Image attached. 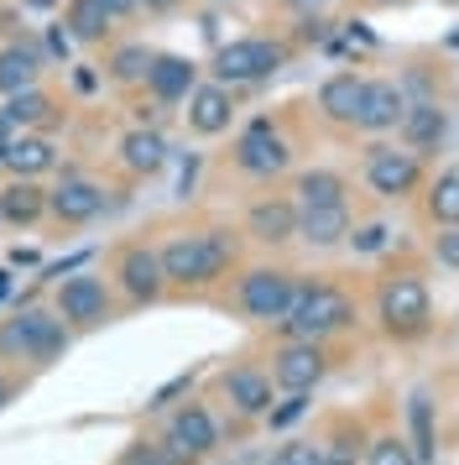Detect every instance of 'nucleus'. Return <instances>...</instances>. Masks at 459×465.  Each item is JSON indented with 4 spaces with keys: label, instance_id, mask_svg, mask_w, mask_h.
<instances>
[{
    "label": "nucleus",
    "instance_id": "nucleus-1",
    "mask_svg": "<svg viewBox=\"0 0 459 465\" xmlns=\"http://www.w3.org/2000/svg\"><path fill=\"white\" fill-rule=\"evenodd\" d=\"M157 256H162L167 282H178V288H204V282H220V277H225V267L235 262V241H230L225 231L172 235Z\"/></svg>",
    "mask_w": 459,
    "mask_h": 465
},
{
    "label": "nucleus",
    "instance_id": "nucleus-2",
    "mask_svg": "<svg viewBox=\"0 0 459 465\" xmlns=\"http://www.w3.org/2000/svg\"><path fill=\"white\" fill-rule=\"evenodd\" d=\"M350 324H355V303L339 288H329V282H303L292 293L288 319H282V330L292 340H324V335L350 330Z\"/></svg>",
    "mask_w": 459,
    "mask_h": 465
},
{
    "label": "nucleus",
    "instance_id": "nucleus-3",
    "mask_svg": "<svg viewBox=\"0 0 459 465\" xmlns=\"http://www.w3.org/2000/svg\"><path fill=\"white\" fill-rule=\"evenodd\" d=\"M288 43H271V37H235V43L214 47V79L220 84H261L271 74L288 68Z\"/></svg>",
    "mask_w": 459,
    "mask_h": 465
},
{
    "label": "nucleus",
    "instance_id": "nucleus-4",
    "mask_svg": "<svg viewBox=\"0 0 459 465\" xmlns=\"http://www.w3.org/2000/svg\"><path fill=\"white\" fill-rule=\"evenodd\" d=\"M63 351H68V324L58 314H47V309H26V314L0 324V356H21V361L47 366Z\"/></svg>",
    "mask_w": 459,
    "mask_h": 465
},
{
    "label": "nucleus",
    "instance_id": "nucleus-5",
    "mask_svg": "<svg viewBox=\"0 0 459 465\" xmlns=\"http://www.w3.org/2000/svg\"><path fill=\"white\" fill-rule=\"evenodd\" d=\"M381 319L392 335H423L428 319H434V298H428V282L413 272H396L381 282Z\"/></svg>",
    "mask_w": 459,
    "mask_h": 465
},
{
    "label": "nucleus",
    "instance_id": "nucleus-6",
    "mask_svg": "<svg viewBox=\"0 0 459 465\" xmlns=\"http://www.w3.org/2000/svg\"><path fill=\"white\" fill-rule=\"evenodd\" d=\"M292 293H298V282H292V272H282V267H250V272L240 277V288H235L240 309H246L250 319H261V324H282L288 309H292Z\"/></svg>",
    "mask_w": 459,
    "mask_h": 465
},
{
    "label": "nucleus",
    "instance_id": "nucleus-7",
    "mask_svg": "<svg viewBox=\"0 0 459 465\" xmlns=\"http://www.w3.org/2000/svg\"><path fill=\"white\" fill-rule=\"evenodd\" d=\"M366 183H371V193H381V199H407V193H417V183H423V157L417 152H396V147H376L371 157H366Z\"/></svg>",
    "mask_w": 459,
    "mask_h": 465
},
{
    "label": "nucleus",
    "instance_id": "nucleus-8",
    "mask_svg": "<svg viewBox=\"0 0 459 465\" xmlns=\"http://www.w3.org/2000/svg\"><path fill=\"white\" fill-rule=\"evenodd\" d=\"M288 142H282V131L271 126L267 115L261 121H250L246 131H240V142H235V168L250 173V178H271V173L288 168Z\"/></svg>",
    "mask_w": 459,
    "mask_h": 465
},
{
    "label": "nucleus",
    "instance_id": "nucleus-9",
    "mask_svg": "<svg viewBox=\"0 0 459 465\" xmlns=\"http://www.w3.org/2000/svg\"><path fill=\"white\" fill-rule=\"evenodd\" d=\"M324 371H329V356H324L318 340H292V345H282V351L271 356V381L288 387V392H308V387H318Z\"/></svg>",
    "mask_w": 459,
    "mask_h": 465
},
{
    "label": "nucleus",
    "instance_id": "nucleus-10",
    "mask_svg": "<svg viewBox=\"0 0 459 465\" xmlns=\"http://www.w3.org/2000/svg\"><path fill=\"white\" fill-rule=\"evenodd\" d=\"M58 319L63 324H79V330L110 319V293H104L100 277L79 272V277H68V282H58Z\"/></svg>",
    "mask_w": 459,
    "mask_h": 465
},
{
    "label": "nucleus",
    "instance_id": "nucleus-11",
    "mask_svg": "<svg viewBox=\"0 0 459 465\" xmlns=\"http://www.w3.org/2000/svg\"><path fill=\"white\" fill-rule=\"evenodd\" d=\"M220 444V429H214V419H209V408H199V402H188L183 413H172V423H167V450H172V460H199V455H209Z\"/></svg>",
    "mask_w": 459,
    "mask_h": 465
},
{
    "label": "nucleus",
    "instance_id": "nucleus-12",
    "mask_svg": "<svg viewBox=\"0 0 459 465\" xmlns=\"http://www.w3.org/2000/svg\"><path fill=\"white\" fill-rule=\"evenodd\" d=\"M115 277H121V288H125V298H131V303H157V298H162V288H167L162 256L151 252V246H125Z\"/></svg>",
    "mask_w": 459,
    "mask_h": 465
},
{
    "label": "nucleus",
    "instance_id": "nucleus-13",
    "mask_svg": "<svg viewBox=\"0 0 459 465\" xmlns=\"http://www.w3.org/2000/svg\"><path fill=\"white\" fill-rule=\"evenodd\" d=\"M230 121H235V94H230V84H220V79L193 84V94H188V131L220 136V131H230Z\"/></svg>",
    "mask_w": 459,
    "mask_h": 465
},
{
    "label": "nucleus",
    "instance_id": "nucleus-14",
    "mask_svg": "<svg viewBox=\"0 0 459 465\" xmlns=\"http://www.w3.org/2000/svg\"><path fill=\"white\" fill-rule=\"evenodd\" d=\"M193 84H199V64H193V58H183V53H157V58H151L146 89H151L157 105H178V100H188Z\"/></svg>",
    "mask_w": 459,
    "mask_h": 465
},
{
    "label": "nucleus",
    "instance_id": "nucleus-15",
    "mask_svg": "<svg viewBox=\"0 0 459 465\" xmlns=\"http://www.w3.org/2000/svg\"><path fill=\"white\" fill-rule=\"evenodd\" d=\"M366 84H371V79H360V74H329V79L318 84V110H324V121H334V126H360Z\"/></svg>",
    "mask_w": 459,
    "mask_h": 465
},
{
    "label": "nucleus",
    "instance_id": "nucleus-16",
    "mask_svg": "<svg viewBox=\"0 0 459 465\" xmlns=\"http://www.w3.org/2000/svg\"><path fill=\"white\" fill-rule=\"evenodd\" d=\"M407 89L396 84V79H371L366 84V110H360V131H396L402 126V115H407Z\"/></svg>",
    "mask_w": 459,
    "mask_h": 465
},
{
    "label": "nucleus",
    "instance_id": "nucleus-17",
    "mask_svg": "<svg viewBox=\"0 0 459 465\" xmlns=\"http://www.w3.org/2000/svg\"><path fill=\"white\" fill-rule=\"evenodd\" d=\"M104 210V189L89 178H63L58 189L47 193V214H58L63 225H83Z\"/></svg>",
    "mask_w": 459,
    "mask_h": 465
},
{
    "label": "nucleus",
    "instance_id": "nucleus-18",
    "mask_svg": "<svg viewBox=\"0 0 459 465\" xmlns=\"http://www.w3.org/2000/svg\"><path fill=\"white\" fill-rule=\"evenodd\" d=\"M246 231L261 246H288L292 235H298V204L292 199H261V204H250Z\"/></svg>",
    "mask_w": 459,
    "mask_h": 465
},
{
    "label": "nucleus",
    "instance_id": "nucleus-19",
    "mask_svg": "<svg viewBox=\"0 0 459 465\" xmlns=\"http://www.w3.org/2000/svg\"><path fill=\"white\" fill-rule=\"evenodd\" d=\"M402 147L407 152H434L438 142H444V131H449V115L438 110V100H417V105H407V115H402Z\"/></svg>",
    "mask_w": 459,
    "mask_h": 465
},
{
    "label": "nucleus",
    "instance_id": "nucleus-20",
    "mask_svg": "<svg viewBox=\"0 0 459 465\" xmlns=\"http://www.w3.org/2000/svg\"><path fill=\"white\" fill-rule=\"evenodd\" d=\"M225 398L235 402V413L261 419V413H271V377L256 366H235V371H225Z\"/></svg>",
    "mask_w": 459,
    "mask_h": 465
},
{
    "label": "nucleus",
    "instance_id": "nucleus-21",
    "mask_svg": "<svg viewBox=\"0 0 459 465\" xmlns=\"http://www.w3.org/2000/svg\"><path fill=\"white\" fill-rule=\"evenodd\" d=\"M37 74H42L37 43L0 47V94H5V100H11V94H21V89H37Z\"/></svg>",
    "mask_w": 459,
    "mask_h": 465
},
{
    "label": "nucleus",
    "instance_id": "nucleus-22",
    "mask_svg": "<svg viewBox=\"0 0 459 465\" xmlns=\"http://www.w3.org/2000/svg\"><path fill=\"white\" fill-rule=\"evenodd\" d=\"M121 163L125 173H136V178H146V173H157L167 163V142L157 126H136L121 136Z\"/></svg>",
    "mask_w": 459,
    "mask_h": 465
},
{
    "label": "nucleus",
    "instance_id": "nucleus-23",
    "mask_svg": "<svg viewBox=\"0 0 459 465\" xmlns=\"http://www.w3.org/2000/svg\"><path fill=\"white\" fill-rule=\"evenodd\" d=\"M298 235L308 246H339L350 235V204H329V210H298Z\"/></svg>",
    "mask_w": 459,
    "mask_h": 465
},
{
    "label": "nucleus",
    "instance_id": "nucleus-24",
    "mask_svg": "<svg viewBox=\"0 0 459 465\" xmlns=\"http://www.w3.org/2000/svg\"><path fill=\"white\" fill-rule=\"evenodd\" d=\"M0 115H5L11 126H21V131H47V126H58V105H53V94H42V89H21V94H11Z\"/></svg>",
    "mask_w": 459,
    "mask_h": 465
},
{
    "label": "nucleus",
    "instance_id": "nucleus-25",
    "mask_svg": "<svg viewBox=\"0 0 459 465\" xmlns=\"http://www.w3.org/2000/svg\"><path fill=\"white\" fill-rule=\"evenodd\" d=\"M42 214H47V193H42L32 178H16V183L0 189V220H11V225H37Z\"/></svg>",
    "mask_w": 459,
    "mask_h": 465
},
{
    "label": "nucleus",
    "instance_id": "nucleus-26",
    "mask_svg": "<svg viewBox=\"0 0 459 465\" xmlns=\"http://www.w3.org/2000/svg\"><path fill=\"white\" fill-rule=\"evenodd\" d=\"M292 193H298V199H292L298 210H329V204H345V178L329 173V168H313L292 183Z\"/></svg>",
    "mask_w": 459,
    "mask_h": 465
},
{
    "label": "nucleus",
    "instance_id": "nucleus-27",
    "mask_svg": "<svg viewBox=\"0 0 459 465\" xmlns=\"http://www.w3.org/2000/svg\"><path fill=\"white\" fill-rule=\"evenodd\" d=\"M58 163V147L47 142V136H16L11 147H5V168L16 173V178H37Z\"/></svg>",
    "mask_w": 459,
    "mask_h": 465
},
{
    "label": "nucleus",
    "instance_id": "nucleus-28",
    "mask_svg": "<svg viewBox=\"0 0 459 465\" xmlns=\"http://www.w3.org/2000/svg\"><path fill=\"white\" fill-rule=\"evenodd\" d=\"M110 11H104L100 0H68V16H63V26H68V37H79V43H104L110 37Z\"/></svg>",
    "mask_w": 459,
    "mask_h": 465
},
{
    "label": "nucleus",
    "instance_id": "nucleus-29",
    "mask_svg": "<svg viewBox=\"0 0 459 465\" xmlns=\"http://www.w3.org/2000/svg\"><path fill=\"white\" fill-rule=\"evenodd\" d=\"M151 47L146 43H121L115 53H110V79L115 84H146V74H151Z\"/></svg>",
    "mask_w": 459,
    "mask_h": 465
},
{
    "label": "nucleus",
    "instance_id": "nucleus-30",
    "mask_svg": "<svg viewBox=\"0 0 459 465\" xmlns=\"http://www.w3.org/2000/svg\"><path fill=\"white\" fill-rule=\"evenodd\" d=\"M407 419H413V455H417V465H434L438 450H434V402H428V392H413Z\"/></svg>",
    "mask_w": 459,
    "mask_h": 465
},
{
    "label": "nucleus",
    "instance_id": "nucleus-31",
    "mask_svg": "<svg viewBox=\"0 0 459 465\" xmlns=\"http://www.w3.org/2000/svg\"><path fill=\"white\" fill-rule=\"evenodd\" d=\"M428 220L434 225H459V168L434 178V189H428Z\"/></svg>",
    "mask_w": 459,
    "mask_h": 465
},
{
    "label": "nucleus",
    "instance_id": "nucleus-32",
    "mask_svg": "<svg viewBox=\"0 0 459 465\" xmlns=\"http://www.w3.org/2000/svg\"><path fill=\"white\" fill-rule=\"evenodd\" d=\"M366 465H417L413 444L396 440V434H381V440H371V455H366Z\"/></svg>",
    "mask_w": 459,
    "mask_h": 465
},
{
    "label": "nucleus",
    "instance_id": "nucleus-33",
    "mask_svg": "<svg viewBox=\"0 0 459 465\" xmlns=\"http://www.w3.org/2000/svg\"><path fill=\"white\" fill-rule=\"evenodd\" d=\"M355 444H360V434L339 429L329 444H318V465H355Z\"/></svg>",
    "mask_w": 459,
    "mask_h": 465
},
{
    "label": "nucleus",
    "instance_id": "nucleus-34",
    "mask_svg": "<svg viewBox=\"0 0 459 465\" xmlns=\"http://www.w3.org/2000/svg\"><path fill=\"white\" fill-rule=\"evenodd\" d=\"M267 465H318V444L313 440H292V444H282Z\"/></svg>",
    "mask_w": 459,
    "mask_h": 465
},
{
    "label": "nucleus",
    "instance_id": "nucleus-35",
    "mask_svg": "<svg viewBox=\"0 0 459 465\" xmlns=\"http://www.w3.org/2000/svg\"><path fill=\"white\" fill-rule=\"evenodd\" d=\"M303 413H308V392H288V402L271 408L267 419H271V429H288V423H298Z\"/></svg>",
    "mask_w": 459,
    "mask_h": 465
},
{
    "label": "nucleus",
    "instance_id": "nucleus-36",
    "mask_svg": "<svg viewBox=\"0 0 459 465\" xmlns=\"http://www.w3.org/2000/svg\"><path fill=\"white\" fill-rule=\"evenodd\" d=\"M121 465H178V460H172V450H157V444H131Z\"/></svg>",
    "mask_w": 459,
    "mask_h": 465
},
{
    "label": "nucleus",
    "instance_id": "nucleus-37",
    "mask_svg": "<svg viewBox=\"0 0 459 465\" xmlns=\"http://www.w3.org/2000/svg\"><path fill=\"white\" fill-rule=\"evenodd\" d=\"M434 256L444 262V267H454V272H459V225H444V231H438Z\"/></svg>",
    "mask_w": 459,
    "mask_h": 465
},
{
    "label": "nucleus",
    "instance_id": "nucleus-38",
    "mask_svg": "<svg viewBox=\"0 0 459 465\" xmlns=\"http://www.w3.org/2000/svg\"><path fill=\"white\" fill-rule=\"evenodd\" d=\"M386 241H392V231H386V225H360V231L350 235V246H355V252H381Z\"/></svg>",
    "mask_w": 459,
    "mask_h": 465
},
{
    "label": "nucleus",
    "instance_id": "nucleus-39",
    "mask_svg": "<svg viewBox=\"0 0 459 465\" xmlns=\"http://www.w3.org/2000/svg\"><path fill=\"white\" fill-rule=\"evenodd\" d=\"M188 381H193V371H183V377H172V381L162 387V392H157V398L146 402V408H157V413H162V408H167L172 398H178V392H188Z\"/></svg>",
    "mask_w": 459,
    "mask_h": 465
},
{
    "label": "nucleus",
    "instance_id": "nucleus-40",
    "mask_svg": "<svg viewBox=\"0 0 459 465\" xmlns=\"http://www.w3.org/2000/svg\"><path fill=\"white\" fill-rule=\"evenodd\" d=\"M68 43H73V37H68L63 26H53V32H47V47H53V58H68Z\"/></svg>",
    "mask_w": 459,
    "mask_h": 465
},
{
    "label": "nucleus",
    "instance_id": "nucleus-41",
    "mask_svg": "<svg viewBox=\"0 0 459 465\" xmlns=\"http://www.w3.org/2000/svg\"><path fill=\"white\" fill-rule=\"evenodd\" d=\"M100 5L110 11V16H115V22H121V16H131V11H142L136 0H100Z\"/></svg>",
    "mask_w": 459,
    "mask_h": 465
},
{
    "label": "nucleus",
    "instance_id": "nucleus-42",
    "mask_svg": "<svg viewBox=\"0 0 459 465\" xmlns=\"http://www.w3.org/2000/svg\"><path fill=\"white\" fill-rule=\"evenodd\" d=\"M73 84H79L83 94H89V89L100 84V74H94V68H89V64H79V74H73Z\"/></svg>",
    "mask_w": 459,
    "mask_h": 465
},
{
    "label": "nucleus",
    "instance_id": "nucleus-43",
    "mask_svg": "<svg viewBox=\"0 0 459 465\" xmlns=\"http://www.w3.org/2000/svg\"><path fill=\"white\" fill-rule=\"evenodd\" d=\"M11 142H16V126H11V121H5V115H0V152L11 147Z\"/></svg>",
    "mask_w": 459,
    "mask_h": 465
},
{
    "label": "nucleus",
    "instance_id": "nucleus-44",
    "mask_svg": "<svg viewBox=\"0 0 459 465\" xmlns=\"http://www.w3.org/2000/svg\"><path fill=\"white\" fill-rule=\"evenodd\" d=\"M136 5H142V11H172L178 0H136Z\"/></svg>",
    "mask_w": 459,
    "mask_h": 465
},
{
    "label": "nucleus",
    "instance_id": "nucleus-45",
    "mask_svg": "<svg viewBox=\"0 0 459 465\" xmlns=\"http://www.w3.org/2000/svg\"><path fill=\"white\" fill-rule=\"evenodd\" d=\"M5 402H11V381L0 377V408H5Z\"/></svg>",
    "mask_w": 459,
    "mask_h": 465
},
{
    "label": "nucleus",
    "instance_id": "nucleus-46",
    "mask_svg": "<svg viewBox=\"0 0 459 465\" xmlns=\"http://www.w3.org/2000/svg\"><path fill=\"white\" fill-rule=\"evenodd\" d=\"M298 5H329V0H298Z\"/></svg>",
    "mask_w": 459,
    "mask_h": 465
},
{
    "label": "nucleus",
    "instance_id": "nucleus-47",
    "mask_svg": "<svg viewBox=\"0 0 459 465\" xmlns=\"http://www.w3.org/2000/svg\"><path fill=\"white\" fill-rule=\"evenodd\" d=\"M204 5H230V0H204Z\"/></svg>",
    "mask_w": 459,
    "mask_h": 465
},
{
    "label": "nucleus",
    "instance_id": "nucleus-48",
    "mask_svg": "<svg viewBox=\"0 0 459 465\" xmlns=\"http://www.w3.org/2000/svg\"><path fill=\"white\" fill-rule=\"evenodd\" d=\"M32 5H53V0H32Z\"/></svg>",
    "mask_w": 459,
    "mask_h": 465
},
{
    "label": "nucleus",
    "instance_id": "nucleus-49",
    "mask_svg": "<svg viewBox=\"0 0 459 465\" xmlns=\"http://www.w3.org/2000/svg\"><path fill=\"white\" fill-rule=\"evenodd\" d=\"M0 293H5V272H0Z\"/></svg>",
    "mask_w": 459,
    "mask_h": 465
},
{
    "label": "nucleus",
    "instance_id": "nucleus-50",
    "mask_svg": "<svg viewBox=\"0 0 459 465\" xmlns=\"http://www.w3.org/2000/svg\"><path fill=\"white\" fill-rule=\"evenodd\" d=\"M376 5H396V0H376Z\"/></svg>",
    "mask_w": 459,
    "mask_h": 465
},
{
    "label": "nucleus",
    "instance_id": "nucleus-51",
    "mask_svg": "<svg viewBox=\"0 0 459 465\" xmlns=\"http://www.w3.org/2000/svg\"><path fill=\"white\" fill-rule=\"evenodd\" d=\"M0 168H5V152H0Z\"/></svg>",
    "mask_w": 459,
    "mask_h": 465
}]
</instances>
